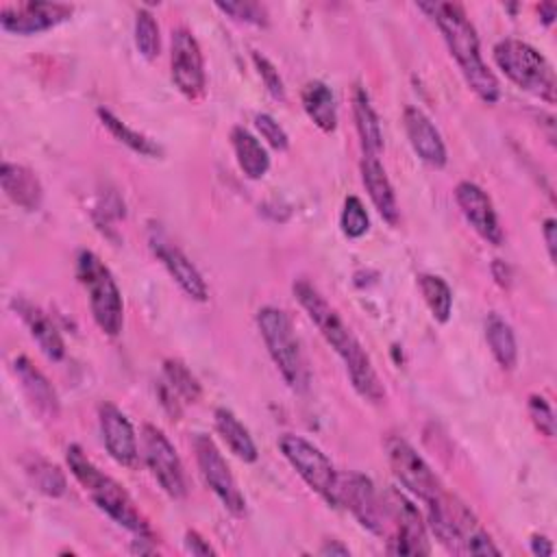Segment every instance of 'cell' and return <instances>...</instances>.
<instances>
[{
    "instance_id": "6da1fadb",
    "label": "cell",
    "mask_w": 557,
    "mask_h": 557,
    "mask_svg": "<svg viewBox=\"0 0 557 557\" xmlns=\"http://www.w3.org/2000/svg\"><path fill=\"white\" fill-rule=\"evenodd\" d=\"M294 296L300 307L307 311L309 320L320 329L326 344L339 355L350 376L355 392L368 403H381L385 398L383 383L376 376V370L370 361V355L359 344L348 324L339 318V313L324 300V296L305 278L294 283Z\"/></svg>"
},
{
    "instance_id": "7a4b0ae2",
    "label": "cell",
    "mask_w": 557,
    "mask_h": 557,
    "mask_svg": "<svg viewBox=\"0 0 557 557\" xmlns=\"http://www.w3.org/2000/svg\"><path fill=\"white\" fill-rule=\"evenodd\" d=\"M418 9L435 20L470 89L483 102L494 104L500 98V85L481 57L479 37L474 26L466 17V11L457 2H420Z\"/></svg>"
},
{
    "instance_id": "3957f363",
    "label": "cell",
    "mask_w": 557,
    "mask_h": 557,
    "mask_svg": "<svg viewBox=\"0 0 557 557\" xmlns=\"http://www.w3.org/2000/svg\"><path fill=\"white\" fill-rule=\"evenodd\" d=\"M65 459L70 466V472L74 479L83 485V490L89 494V498L96 503L98 509H102L113 522L128 529L137 537H152L150 527L146 518L135 507L128 492L113 481L109 474H104L83 450L81 446L72 444L65 450Z\"/></svg>"
},
{
    "instance_id": "277c9868",
    "label": "cell",
    "mask_w": 557,
    "mask_h": 557,
    "mask_svg": "<svg viewBox=\"0 0 557 557\" xmlns=\"http://www.w3.org/2000/svg\"><path fill=\"white\" fill-rule=\"evenodd\" d=\"M426 518L431 531L448 550L470 555H500L498 546L476 522L472 511L446 490L435 500L426 503Z\"/></svg>"
},
{
    "instance_id": "5b68a950",
    "label": "cell",
    "mask_w": 557,
    "mask_h": 557,
    "mask_svg": "<svg viewBox=\"0 0 557 557\" xmlns=\"http://www.w3.org/2000/svg\"><path fill=\"white\" fill-rule=\"evenodd\" d=\"M257 326L283 381L294 392H305L309 385V372L289 315L278 307L265 305L257 311Z\"/></svg>"
},
{
    "instance_id": "8992f818",
    "label": "cell",
    "mask_w": 557,
    "mask_h": 557,
    "mask_svg": "<svg viewBox=\"0 0 557 557\" xmlns=\"http://www.w3.org/2000/svg\"><path fill=\"white\" fill-rule=\"evenodd\" d=\"M76 276L89 296L94 322L102 333L115 337L122 331L124 305L111 270L96 252L81 250L76 257Z\"/></svg>"
},
{
    "instance_id": "52a82bcc",
    "label": "cell",
    "mask_w": 557,
    "mask_h": 557,
    "mask_svg": "<svg viewBox=\"0 0 557 557\" xmlns=\"http://www.w3.org/2000/svg\"><path fill=\"white\" fill-rule=\"evenodd\" d=\"M494 61L513 85L546 102H555V72L531 44L503 39L494 46Z\"/></svg>"
},
{
    "instance_id": "ba28073f",
    "label": "cell",
    "mask_w": 557,
    "mask_h": 557,
    "mask_svg": "<svg viewBox=\"0 0 557 557\" xmlns=\"http://www.w3.org/2000/svg\"><path fill=\"white\" fill-rule=\"evenodd\" d=\"M281 453L285 459L292 463V468L300 474V479L315 492L320 494L329 505L337 507L335 500V490H337V472L331 463V459L309 440L285 433L278 440Z\"/></svg>"
},
{
    "instance_id": "9c48e42d",
    "label": "cell",
    "mask_w": 557,
    "mask_h": 557,
    "mask_svg": "<svg viewBox=\"0 0 557 557\" xmlns=\"http://www.w3.org/2000/svg\"><path fill=\"white\" fill-rule=\"evenodd\" d=\"M385 529H394L387 550L392 555H429V540L418 507L398 490L389 487L383 494Z\"/></svg>"
},
{
    "instance_id": "30bf717a",
    "label": "cell",
    "mask_w": 557,
    "mask_h": 557,
    "mask_svg": "<svg viewBox=\"0 0 557 557\" xmlns=\"http://www.w3.org/2000/svg\"><path fill=\"white\" fill-rule=\"evenodd\" d=\"M385 453L396 479L411 494H416L424 505L435 500L444 492V485L437 479V474L431 470V466L416 453V448L407 440L398 435H389L385 440Z\"/></svg>"
},
{
    "instance_id": "8fae6325",
    "label": "cell",
    "mask_w": 557,
    "mask_h": 557,
    "mask_svg": "<svg viewBox=\"0 0 557 557\" xmlns=\"http://www.w3.org/2000/svg\"><path fill=\"white\" fill-rule=\"evenodd\" d=\"M335 500L337 505H344L357 518V522L370 533H376V535L385 533L383 496L376 492L374 483L366 474H359V472L337 474Z\"/></svg>"
},
{
    "instance_id": "7c38bea8",
    "label": "cell",
    "mask_w": 557,
    "mask_h": 557,
    "mask_svg": "<svg viewBox=\"0 0 557 557\" xmlns=\"http://www.w3.org/2000/svg\"><path fill=\"white\" fill-rule=\"evenodd\" d=\"M194 453L198 470L205 479V483L211 487V492L222 500V505L233 513L239 516L246 509V500L235 483V476L224 461L220 448L207 433H196L194 437Z\"/></svg>"
},
{
    "instance_id": "4fadbf2b",
    "label": "cell",
    "mask_w": 557,
    "mask_h": 557,
    "mask_svg": "<svg viewBox=\"0 0 557 557\" xmlns=\"http://www.w3.org/2000/svg\"><path fill=\"white\" fill-rule=\"evenodd\" d=\"M141 455L146 466L150 468L152 476L159 481V485L172 496L183 498L187 492L183 463L176 455V448L170 444L165 433L157 429L154 424H144L141 429Z\"/></svg>"
},
{
    "instance_id": "5bb4252c",
    "label": "cell",
    "mask_w": 557,
    "mask_h": 557,
    "mask_svg": "<svg viewBox=\"0 0 557 557\" xmlns=\"http://www.w3.org/2000/svg\"><path fill=\"white\" fill-rule=\"evenodd\" d=\"M170 72L176 89L187 98H198L205 91V61L191 30L178 26L170 41Z\"/></svg>"
},
{
    "instance_id": "9a60e30c",
    "label": "cell",
    "mask_w": 557,
    "mask_h": 557,
    "mask_svg": "<svg viewBox=\"0 0 557 557\" xmlns=\"http://www.w3.org/2000/svg\"><path fill=\"white\" fill-rule=\"evenodd\" d=\"M74 9L63 2H22L0 11V26L11 35H37L70 20Z\"/></svg>"
},
{
    "instance_id": "2e32d148",
    "label": "cell",
    "mask_w": 557,
    "mask_h": 557,
    "mask_svg": "<svg viewBox=\"0 0 557 557\" xmlns=\"http://www.w3.org/2000/svg\"><path fill=\"white\" fill-rule=\"evenodd\" d=\"M148 244H150V250L154 252V257L163 263V268L170 272V276L176 281V285L189 298H194L198 302H205L209 298L207 283H205L202 274L198 272V268L189 261V257L178 246H174V242L168 239V235L163 231L152 226L148 233Z\"/></svg>"
},
{
    "instance_id": "e0dca14e",
    "label": "cell",
    "mask_w": 557,
    "mask_h": 557,
    "mask_svg": "<svg viewBox=\"0 0 557 557\" xmlns=\"http://www.w3.org/2000/svg\"><path fill=\"white\" fill-rule=\"evenodd\" d=\"M455 200L466 218V222L492 246H500L505 235L503 228L498 224V215L494 211V205L490 200V196L470 181H461L455 187Z\"/></svg>"
},
{
    "instance_id": "ac0fdd59",
    "label": "cell",
    "mask_w": 557,
    "mask_h": 557,
    "mask_svg": "<svg viewBox=\"0 0 557 557\" xmlns=\"http://www.w3.org/2000/svg\"><path fill=\"white\" fill-rule=\"evenodd\" d=\"M98 422L107 453L122 466H133L137 459V437L131 420L113 403L98 407Z\"/></svg>"
},
{
    "instance_id": "d6986e66",
    "label": "cell",
    "mask_w": 557,
    "mask_h": 557,
    "mask_svg": "<svg viewBox=\"0 0 557 557\" xmlns=\"http://www.w3.org/2000/svg\"><path fill=\"white\" fill-rule=\"evenodd\" d=\"M403 124L405 133L409 137V144L413 152L433 168L446 165V146L440 135V131L433 126V122L418 109V107H405L403 111Z\"/></svg>"
},
{
    "instance_id": "ffe728a7",
    "label": "cell",
    "mask_w": 557,
    "mask_h": 557,
    "mask_svg": "<svg viewBox=\"0 0 557 557\" xmlns=\"http://www.w3.org/2000/svg\"><path fill=\"white\" fill-rule=\"evenodd\" d=\"M11 307L22 318V322L28 326V331H30L33 339L39 344L41 352L52 361L63 359L65 344H63V337H61L59 329L54 326V322L37 305L28 302L26 298H13Z\"/></svg>"
},
{
    "instance_id": "44dd1931",
    "label": "cell",
    "mask_w": 557,
    "mask_h": 557,
    "mask_svg": "<svg viewBox=\"0 0 557 557\" xmlns=\"http://www.w3.org/2000/svg\"><path fill=\"white\" fill-rule=\"evenodd\" d=\"M361 181H363V187H366L374 209L379 211V215L392 226L398 224V215H400L398 200H396L394 187L387 178V172L376 157L361 159Z\"/></svg>"
},
{
    "instance_id": "7402d4cb",
    "label": "cell",
    "mask_w": 557,
    "mask_h": 557,
    "mask_svg": "<svg viewBox=\"0 0 557 557\" xmlns=\"http://www.w3.org/2000/svg\"><path fill=\"white\" fill-rule=\"evenodd\" d=\"M0 185H2V191L7 194V198L11 202H15L17 207H22L26 211L39 209L41 198H44V187L30 168L4 161L2 170H0Z\"/></svg>"
},
{
    "instance_id": "603a6c76",
    "label": "cell",
    "mask_w": 557,
    "mask_h": 557,
    "mask_svg": "<svg viewBox=\"0 0 557 557\" xmlns=\"http://www.w3.org/2000/svg\"><path fill=\"white\" fill-rule=\"evenodd\" d=\"M13 370L22 383L24 394L28 396V400L33 403V407L44 416V418H57L59 413V398L54 387L50 385V381L44 376V372L39 368L33 366V361L28 357H17L13 361Z\"/></svg>"
},
{
    "instance_id": "cb8c5ba5",
    "label": "cell",
    "mask_w": 557,
    "mask_h": 557,
    "mask_svg": "<svg viewBox=\"0 0 557 557\" xmlns=\"http://www.w3.org/2000/svg\"><path fill=\"white\" fill-rule=\"evenodd\" d=\"M352 115H355V126H357L363 157L379 159V154L383 150V131H381L379 115L372 107V100H370L366 87H361V85H357L355 94H352Z\"/></svg>"
},
{
    "instance_id": "d4e9b609",
    "label": "cell",
    "mask_w": 557,
    "mask_h": 557,
    "mask_svg": "<svg viewBox=\"0 0 557 557\" xmlns=\"http://www.w3.org/2000/svg\"><path fill=\"white\" fill-rule=\"evenodd\" d=\"M231 144H233L237 165L248 178L257 181L268 174L270 157H268L265 148L261 146V141L248 128L235 126L231 131Z\"/></svg>"
},
{
    "instance_id": "484cf974",
    "label": "cell",
    "mask_w": 557,
    "mask_h": 557,
    "mask_svg": "<svg viewBox=\"0 0 557 557\" xmlns=\"http://www.w3.org/2000/svg\"><path fill=\"white\" fill-rule=\"evenodd\" d=\"M302 109L320 131L333 133L337 128V104L326 83L309 81L302 87Z\"/></svg>"
},
{
    "instance_id": "4316f807",
    "label": "cell",
    "mask_w": 557,
    "mask_h": 557,
    "mask_svg": "<svg viewBox=\"0 0 557 557\" xmlns=\"http://www.w3.org/2000/svg\"><path fill=\"white\" fill-rule=\"evenodd\" d=\"M213 418H215V429H218L220 437L224 440V444L231 448V453L237 459H242L244 463L257 461V457H259L257 444L250 437L248 429L239 422V418L226 407H218L213 411Z\"/></svg>"
},
{
    "instance_id": "83f0119b",
    "label": "cell",
    "mask_w": 557,
    "mask_h": 557,
    "mask_svg": "<svg viewBox=\"0 0 557 557\" xmlns=\"http://www.w3.org/2000/svg\"><path fill=\"white\" fill-rule=\"evenodd\" d=\"M485 342L503 370H513L518 363V346L511 324L498 313H490L485 320Z\"/></svg>"
},
{
    "instance_id": "f1b7e54d",
    "label": "cell",
    "mask_w": 557,
    "mask_h": 557,
    "mask_svg": "<svg viewBox=\"0 0 557 557\" xmlns=\"http://www.w3.org/2000/svg\"><path fill=\"white\" fill-rule=\"evenodd\" d=\"M98 117H100L102 126H104L117 141H122L124 146H128L131 150L144 154V157H161V146H159L154 139L146 137V135L139 133V131H133L128 124H124L120 117H115L109 109H102V107H100V109H98Z\"/></svg>"
},
{
    "instance_id": "f546056e",
    "label": "cell",
    "mask_w": 557,
    "mask_h": 557,
    "mask_svg": "<svg viewBox=\"0 0 557 557\" xmlns=\"http://www.w3.org/2000/svg\"><path fill=\"white\" fill-rule=\"evenodd\" d=\"M418 285H420V292L424 296V302H426L431 315L442 324L448 322L450 311H453V292H450L448 283L435 274H420Z\"/></svg>"
},
{
    "instance_id": "4dcf8cb0",
    "label": "cell",
    "mask_w": 557,
    "mask_h": 557,
    "mask_svg": "<svg viewBox=\"0 0 557 557\" xmlns=\"http://www.w3.org/2000/svg\"><path fill=\"white\" fill-rule=\"evenodd\" d=\"M24 470H26L28 479L33 481V485L39 492H44L46 496L57 498V496L65 494V476H63V472L54 463L46 461L44 457L30 455L24 461Z\"/></svg>"
},
{
    "instance_id": "1f68e13d",
    "label": "cell",
    "mask_w": 557,
    "mask_h": 557,
    "mask_svg": "<svg viewBox=\"0 0 557 557\" xmlns=\"http://www.w3.org/2000/svg\"><path fill=\"white\" fill-rule=\"evenodd\" d=\"M163 379H165L170 392L174 396L183 398L185 403H196L200 398L198 379L178 359H165L163 361Z\"/></svg>"
},
{
    "instance_id": "d6a6232c",
    "label": "cell",
    "mask_w": 557,
    "mask_h": 557,
    "mask_svg": "<svg viewBox=\"0 0 557 557\" xmlns=\"http://www.w3.org/2000/svg\"><path fill=\"white\" fill-rule=\"evenodd\" d=\"M135 46L139 54L148 61L159 57V50H161L159 24L148 9H139L135 15Z\"/></svg>"
},
{
    "instance_id": "836d02e7",
    "label": "cell",
    "mask_w": 557,
    "mask_h": 557,
    "mask_svg": "<svg viewBox=\"0 0 557 557\" xmlns=\"http://www.w3.org/2000/svg\"><path fill=\"white\" fill-rule=\"evenodd\" d=\"M339 226H342V233L350 239H359L368 233L370 218L363 202L357 196H346L342 215H339Z\"/></svg>"
},
{
    "instance_id": "e575fe53",
    "label": "cell",
    "mask_w": 557,
    "mask_h": 557,
    "mask_svg": "<svg viewBox=\"0 0 557 557\" xmlns=\"http://www.w3.org/2000/svg\"><path fill=\"white\" fill-rule=\"evenodd\" d=\"M215 7L237 22H246L255 26L268 24V9L259 2H218Z\"/></svg>"
},
{
    "instance_id": "d590c367",
    "label": "cell",
    "mask_w": 557,
    "mask_h": 557,
    "mask_svg": "<svg viewBox=\"0 0 557 557\" xmlns=\"http://www.w3.org/2000/svg\"><path fill=\"white\" fill-rule=\"evenodd\" d=\"M252 63H255V67H257V72H259L268 94L274 100L283 102L285 100V85H283V78H281L278 70L274 67V63L268 57H263L261 52H252Z\"/></svg>"
},
{
    "instance_id": "8d00e7d4",
    "label": "cell",
    "mask_w": 557,
    "mask_h": 557,
    "mask_svg": "<svg viewBox=\"0 0 557 557\" xmlns=\"http://www.w3.org/2000/svg\"><path fill=\"white\" fill-rule=\"evenodd\" d=\"M255 126H257L259 135H261L274 150H287L289 137H287L285 128H283L270 113H257V115H255Z\"/></svg>"
},
{
    "instance_id": "74e56055",
    "label": "cell",
    "mask_w": 557,
    "mask_h": 557,
    "mask_svg": "<svg viewBox=\"0 0 557 557\" xmlns=\"http://www.w3.org/2000/svg\"><path fill=\"white\" fill-rule=\"evenodd\" d=\"M529 416H531L535 429L542 435H546V437L555 435V413L542 396H531L529 398Z\"/></svg>"
},
{
    "instance_id": "f35d334b",
    "label": "cell",
    "mask_w": 557,
    "mask_h": 557,
    "mask_svg": "<svg viewBox=\"0 0 557 557\" xmlns=\"http://www.w3.org/2000/svg\"><path fill=\"white\" fill-rule=\"evenodd\" d=\"M185 550L191 555H213L215 550L209 546L205 537H200L196 531L185 533Z\"/></svg>"
},
{
    "instance_id": "ab89813d",
    "label": "cell",
    "mask_w": 557,
    "mask_h": 557,
    "mask_svg": "<svg viewBox=\"0 0 557 557\" xmlns=\"http://www.w3.org/2000/svg\"><path fill=\"white\" fill-rule=\"evenodd\" d=\"M542 235L546 242V250H548V259L555 261V250H557V222L553 218H546L542 224Z\"/></svg>"
},
{
    "instance_id": "60d3db41",
    "label": "cell",
    "mask_w": 557,
    "mask_h": 557,
    "mask_svg": "<svg viewBox=\"0 0 557 557\" xmlns=\"http://www.w3.org/2000/svg\"><path fill=\"white\" fill-rule=\"evenodd\" d=\"M531 553L537 557H550L553 555V544L544 535H533L531 537Z\"/></svg>"
},
{
    "instance_id": "b9f144b4",
    "label": "cell",
    "mask_w": 557,
    "mask_h": 557,
    "mask_svg": "<svg viewBox=\"0 0 557 557\" xmlns=\"http://www.w3.org/2000/svg\"><path fill=\"white\" fill-rule=\"evenodd\" d=\"M540 17H542V22H544L546 26H550V24H553V20L557 17V7H555L553 2H544V4H540Z\"/></svg>"
},
{
    "instance_id": "7bdbcfd3",
    "label": "cell",
    "mask_w": 557,
    "mask_h": 557,
    "mask_svg": "<svg viewBox=\"0 0 557 557\" xmlns=\"http://www.w3.org/2000/svg\"><path fill=\"white\" fill-rule=\"evenodd\" d=\"M320 555H350V550L344 544H339V542H326L320 548Z\"/></svg>"
}]
</instances>
